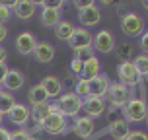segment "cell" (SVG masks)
<instances>
[{
	"label": "cell",
	"instance_id": "5bb4252c",
	"mask_svg": "<svg viewBox=\"0 0 148 140\" xmlns=\"http://www.w3.org/2000/svg\"><path fill=\"white\" fill-rule=\"evenodd\" d=\"M37 12V2L33 0H16V6H14V14L23 20V22H27L31 20Z\"/></svg>",
	"mask_w": 148,
	"mask_h": 140
},
{
	"label": "cell",
	"instance_id": "74e56055",
	"mask_svg": "<svg viewBox=\"0 0 148 140\" xmlns=\"http://www.w3.org/2000/svg\"><path fill=\"white\" fill-rule=\"evenodd\" d=\"M8 59V51H6V47L4 45H0V64H4Z\"/></svg>",
	"mask_w": 148,
	"mask_h": 140
},
{
	"label": "cell",
	"instance_id": "4316f807",
	"mask_svg": "<svg viewBox=\"0 0 148 140\" xmlns=\"http://www.w3.org/2000/svg\"><path fill=\"white\" fill-rule=\"evenodd\" d=\"M74 94H76V96L80 97L82 101H86V99H88L90 97V84L86 80H78L76 82V88H74Z\"/></svg>",
	"mask_w": 148,
	"mask_h": 140
},
{
	"label": "cell",
	"instance_id": "cb8c5ba5",
	"mask_svg": "<svg viewBox=\"0 0 148 140\" xmlns=\"http://www.w3.org/2000/svg\"><path fill=\"white\" fill-rule=\"evenodd\" d=\"M51 115V109H49V103H43V105H33L31 107V121L35 123L37 126L43 123L45 119Z\"/></svg>",
	"mask_w": 148,
	"mask_h": 140
},
{
	"label": "cell",
	"instance_id": "f35d334b",
	"mask_svg": "<svg viewBox=\"0 0 148 140\" xmlns=\"http://www.w3.org/2000/svg\"><path fill=\"white\" fill-rule=\"evenodd\" d=\"M8 70H10V68H8V64H6V62H4V64H0V84H2V80L6 78Z\"/></svg>",
	"mask_w": 148,
	"mask_h": 140
},
{
	"label": "cell",
	"instance_id": "9a60e30c",
	"mask_svg": "<svg viewBox=\"0 0 148 140\" xmlns=\"http://www.w3.org/2000/svg\"><path fill=\"white\" fill-rule=\"evenodd\" d=\"M78 20H80L82 27H94V25H97L99 23V20H101V12H99V8L96 6V4H92L90 8H86L84 12H78Z\"/></svg>",
	"mask_w": 148,
	"mask_h": 140
},
{
	"label": "cell",
	"instance_id": "6da1fadb",
	"mask_svg": "<svg viewBox=\"0 0 148 140\" xmlns=\"http://www.w3.org/2000/svg\"><path fill=\"white\" fill-rule=\"evenodd\" d=\"M127 123H142L148 117V105L142 97H131L129 103L121 109Z\"/></svg>",
	"mask_w": 148,
	"mask_h": 140
},
{
	"label": "cell",
	"instance_id": "d4e9b609",
	"mask_svg": "<svg viewBox=\"0 0 148 140\" xmlns=\"http://www.w3.org/2000/svg\"><path fill=\"white\" fill-rule=\"evenodd\" d=\"M55 33H57V37H59L60 41H70V37H72L74 33V25L70 22H66V20H60V23L55 27Z\"/></svg>",
	"mask_w": 148,
	"mask_h": 140
},
{
	"label": "cell",
	"instance_id": "e0dca14e",
	"mask_svg": "<svg viewBox=\"0 0 148 140\" xmlns=\"http://www.w3.org/2000/svg\"><path fill=\"white\" fill-rule=\"evenodd\" d=\"M39 84H41V86H43V89L47 92L49 99H51V97L55 99V97H60V96H62V82H60L57 76L49 74V76H45Z\"/></svg>",
	"mask_w": 148,
	"mask_h": 140
},
{
	"label": "cell",
	"instance_id": "f546056e",
	"mask_svg": "<svg viewBox=\"0 0 148 140\" xmlns=\"http://www.w3.org/2000/svg\"><path fill=\"white\" fill-rule=\"evenodd\" d=\"M10 140H33V138H31V132L27 128H18L14 132H10Z\"/></svg>",
	"mask_w": 148,
	"mask_h": 140
},
{
	"label": "cell",
	"instance_id": "d6986e66",
	"mask_svg": "<svg viewBox=\"0 0 148 140\" xmlns=\"http://www.w3.org/2000/svg\"><path fill=\"white\" fill-rule=\"evenodd\" d=\"M33 57H35L37 62H41V64H49L53 62L55 59V47L51 43H47V41H41V43H37V49L33 53Z\"/></svg>",
	"mask_w": 148,
	"mask_h": 140
},
{
	"label": "cell",
	"instance_id": "d6a6232c",
	"mask_svg": "<svg viewBox=\"0 0 148 140\" xmlns=\"http://www.w3.org/2000/svg\"><path fill=\"white\" fill-rule=\"evenodd\" d=\"M125 140H148V134L142 132V130H131V134Z\"/></svg>",
	"mask_w": 148,
	"mask_h": 140
},
{
	"label": "cell",
	"instance_id": "3957f363",
	"mask_svg": "<svg viewBox=\"0 0 148 140\" xmlns=\"http://www.w3.org/2000/svg\"><path fill=\"white\" fill-rule=\"evenodd\" d=\"M131 89L127 88L125 84H121V82H115V84H111L109 86V92H107V99H109V103L113 109H123L127 103H129V99H131Z\"/></svg>",
	"mask_w": 148,
	"mask_h": 140
},
{
	"label": "cell",
	"instance_id": "484cf974",
	"mask_svg": "<svg viewBox=\"0 0 148 140\" xmlns=\"http://www.w3.org/2000/svg\"><path fill=\"white\" fill-rule=\"evenodd\" d=\"M133 64H134V68H136L138 78H148V55H138V57L133 60Z\"/></svg>",
	"mask_w": 148,
	"mask_h": 140
},
{
	"label": "cell",
	"instance_id": "ffe728a7",
	"mask_svg": "<svg viewBox=\"0 0 148 140\" xmlns=\"http://www.w3.org/2000/svg\"><path fill=\"white\" fill-rule=\"evenodd\" d=\"M101 74V62H99V59L97 57H92V59H88L86 62H84V68H82V80H94L96 76H99Z\"/></svg>",
	"mask_w": 148,
	"mask_h": 140
},
{
	"label": "cell",
	"instance_id": "83f0119b",
	"mask_svg": "<svg viewBox=\"0 0 148 140\" xmlns=\"http://www.w3.org/2000/svg\"><path fill=\"white\" fill-rule=\"evenodd\" d=\"M117 55L123 59V62H125V60H129L131 57H133V45H131V43H119Z\"/></svg>",
	"mask_w": 148,
	"mask_h": 140
},
{
	"label": "cell",
	"instance_id": "ba28073f",
	"mask_svg": "<svg viewBox=\"0 0 148 140\" xmlns=\"http://www.w3.org/2000/svg\"><path fill=\"white\" fill-rule=\"evenodd\" d=\"M117 74H119V80H121V84H125L127 88L129 86H136L138 84V74H136V68H134L133 60H125V62H121L117 68Z\"/></svg>",
	"mask_w": 148,
	"mask_h": 140
},
{
	"label": "cell",
	"instance_id": "52a82bcc",
	"mask_svg": "<svg viewBox=\"0 0 148 140\" xmlns=\"http://www.w3.org/2000/svg\"><path fill=\"white\" fill-rule=\"evenodd\" d=\"M90 97H94V99H105L107 97V92H109V76L107 74H99V76H96L94 80H90Z\"/></svg>",
	"mask_w": 148,
	"mask_h": 140
},
{
	"label": "cell",
	"instance_id": "8d00e7d4",
	"mask_svg": "<svg viewBox=\"0 0 148 140\" xmlns=\"http://www.w3.org/2000/svg\"><path fill=\"white\" fill-rule=\"evenodd\" d=\"M8 37V27L6 23H0V45H2V41Z\"/></svg>",
	"mask_w": 148,
	"mask_h": 140
},
{
	"label": "cell",
	"instance_id": "8992f818",
	"mask_svg": "<svg viewBox=\"0 0 148 140\" xmlns=\"http://www.w3.org/2000/svg\"><path fill=\"white\" fill-rule=\"evenodd\" d=\"M92 47H94V51L107 55V53H111L115 49V37H113V33L109 29H101L96 33L94 41H92Z\"/></svg>",
	"mask_w": 148,
	"mask_h": 140
},
{
	"label": "cell",
	"instance_id": "d590c367",
	"mask_svg": "<svg viewBox=\"0 0 148 140\" xmlns=\"http://www.w3.org/2000/svg\"><path fill=\"white\" fill-rule=\"evenodd\" d=\"M92 4H94V2H90V0H86V2H84V0H78V2H74V6L78 8V12H84V10H86V8H90Z\"/></svg>",
	"mask_w": 148,
	"mask_h": 140
},
{
	"label": "cell",
	"instance_id": "836d02e7",
	"mask_svg": "<svg viewBox=\"0 0 148 140\" xmlns=\"http://www.w3.org/2000/svg\"><path fill=\"white\" fill-rule=\"evenodd\" d=\"M39 6H43V8H51V10H62L64 2H62V0H57V2H39Z\"/></svg>",
	"mask_w": 148,
	"mask_h": 140
},
{
	"label": "cell",
	"instance_id": "4dcf8cb0",
	"mask_svg": "<svg viewBox=\"0 0 148 140\" xmlns=\"http://www.w3.org/2000/svg\"><path fill=\"white\" fill-rule=\"evenodd\" d=\"M12 16V10L8 8L6 2H0V23H6Z\"/></svg>",
	"mask_w": 148,
	"mask_h": 140
},
{
	"label": "cell",
	"instance_id": "7a4b0ae2",
	"mask_svg": "<svg viewBox=\"0 0 148 140\" xmlns=\"http://www.w3.org/2000/svg\"><path fill=\"white\" fill-rule=\"evenodd\" d=\"M57 103H59L64 119H76L78 113L82 111V107H84V101H82L74 92H68L64 96H60L59 99H57Z\"/></svg>",
	"mask_w": 148,
	"mask_h": 140
},
{
	"label": "cell",
	"instance_id": "8fae6325",
	"mask_svg": "<svg viewBox=\"0 0 148 140\" xmlns=\"http://www.w3.org/2000/svg\"><path fill=\"white\" fill-rule=\"evenodd\" d=\"M8 119H10V123L18 125L20 128H25V125L29 123V119H31V109L23 103H16L12 107V111L8 113Z\"/></svg>",
	"mask_w": 148,
	"mask_h": 140
},
{
	"label": "cell",
	"instance_id": "f1b7e54d",
	"mask_svg": "<svg viewBox=\"0 0 148 140\" xmlns=\"http://www.w3.org/2000/svg\"><path fill=\"white\" fill-rule=\"evenodd\" d=\"M92 57H96V55H94V47H86V49H80V51L74 53V59L82 60V62H86V60L92 59Z\"/></svg>",
	"mask_w": 148,
	"mask_h": 140
},
{
	"label": "cell",
	"instance_id": "30bf717a",
	"mask_svg": "<svg viewBox=\"0 0 148 140\" xmlns=\"http://www.w3.org/2000/svg\"><path fill=\"white\" fill-rule=\"evenodd\" d=\"M92 41H94V37H92V33H90L86 27H74V33H72V37H70L68 45H70V49L76 53V51H80V49L92 47Z\"/></svg>",
	"mask_w": 148,
	"mask_h": 140
},
{
	"label": "cell",
	"instance_id": "5b68a950",
	"mask_svg": "<svg viewBox=\"0 0 148 140\" xmlns=\"http://www.w3.org/2000/svg\"><path fill=\"white\" fill-rule=\"evenodd\" d=\"M41 130L47 134H53V136H59V134H64L66 132V126H68V121L62 115H49L41 123Z\"/></svg>",
	"mask_w": 148,
	"mask_h": 140
},
{
	"label": "cell",
	"instance_id": "ee69618b",
	"mask_svg": "<svg viewBox=\"0 0 148 140\" xmlns=\"http://www.w3.org/2000/svg\"><path fill=\"white\" fill-rule=\"evenodd\" d=\"M146 121H148V117H146Z\"/></svg>",
	"mask_w": 148,
	"mask_h": 140
},
{
	"label": "cell",
	"instance_id": "60d3db41",
	"mask_svg": "<svg viewBox=\"0 0 148 140\" xmlns=\"http://www.w3.org/2000/svg\"><path fill=\"white\" fill-rule=\"evenodd\" d=\"M142 6H144V10H148V0H146V2H142Z\"/></svg>",
	"mask_w": 148,
	"mask_h": 140
},
{
	"label": "cell",
	"instance_id": "ac0fdd59",
	"mask_svg": "<svg viewBox=\"0 0 148 140\" xmlns=\"http://www.w3.org/2000/svg\"><path fill=\"white\" fill-rule=\"evenodd\" d=\"M107 132L111 134V140H125L131 134V126H129V123L125 119H117V121L109 123Z\"/></svg>",
	"mask_w": 148,
	"mask_h": 140
},
{
	"label": "cell",
	"instance_id": "1f68e13d",
	"mask_svg": "<svg viewBox=\"0 0 148 140\" xmlns=\"http://www.w3.org/2000/svg\"><path fill=\"white\" fill-rule=\"evenodd\" d=\"M82 68H84V62L78 59H72L70 60V72L74 74V76H82Z\"/></svg>",
	"mask_w": 148,
	"mask_h": 140
},
{
	"label": "cell",
	"instance_id": "44dd1931",
	"mask_svg": "<svg viewBox=\"0 0 148 140\" xmlns=\"http://www.w3.org/2000/svg\"><path fill=\"white\" fill-rule=\"evenodd\" d=\"M27 99H29L31 105H43V103H49V96H47V92L43 89L41 84H35V86H31L29 92H27Z\"/></svg>",
	"mask_w": 148,
	"mask_h": 140
},
{
	"label": "cell",
	"instance_id": "4fadbf2b",
	"mask_svg": "<svg viewBox=\"0 0 148 140\" xmlns=\"http://www.w3.org/2000/svg\"><path fill=\"white\" fill-rule=\"evenodd\" d=\"M23 84H25V78H23V74L20 70H14V68H10L6 74V78L2 80V88L6 89V92H18V89L23 88Z\"/></svg>",
	"mask_w": 148,
	"mask_h": 140
},
{
	"label": "cell",
	"instance_id": "7c38bea8",
	"mask_svg": "<svg viewBox=\"0 0 148 140\" xmlns=\"http://www.w3.org/2000/svg\"><path fill=\"white\" fill-rule=\"evenodd\" d=\"M94 130H96V123H94V119L90 117H76L74 121V132L78 134L82 140H90L94 136Z\"/></svg>",
	"mask_w": 148,
	"mask_h": 140
},
{
	"label": "cell",
	"instance_id": "2e32d148",
	"mask_svg": "<svg viewBox=\"0 0 148 140\" xmlns=\"http://www.w3.org/2000/svg\"><path fill=\"white\" fill-rule=\"evenodd\" d=\"M86 109V117L90 119H97L107 113V105H105V99H94V97H88L84 101V107Z\"/></svg>",
	"mask_w": 148,
	"mask_h": 140
},
{
	"label": "cell",
	"instance_id": "7bdbcfd3",
	"mask_svg": "<svg viewBox=\"0 0 148 140\" xmlns=\"http://www.w3.org/2000/svg\"><path fill=\"white\" fill-rule=\"evenodd\" d=\"M0 92H4V88H2V84H0Z\"/></svg>",
	"mask_w": 148,
	"mask_h": 140
},
{
	"label": "cell",
	"instance_id": "b9f144b4",
	"mask_svg": "<svg viewBox=\"0 0 148 140\" xmlns=\"http://www.w3.org/2000/svg\"><path fill=\"white\" fill-rule=\"evenodd\" d=\"M2 121H4V117H2V115H0V126H2Z\"/></svg>",
	"mask_w": 148,
	"mask_h": 140
},
{
	"label": "cell",
	"instance_id": "277c9868",
	"mask_svg": "<svg viewBox=\"0 0 148 140\" xmlns=\"http://www.w3.org/2000/svg\"><path fill=\"white\" fill-rule=\"evenodd\" d=\"M121 29L127 37H138L144 33V20L134 12H127L121 18Z\"/></svg>",
	"mask_w": 148,
	"mask_h": 140
},
{
	"label": "cell",
	"instance_id": "ab89813d",
	"mask_svg": "<svg viewBox=\"0 0 148 140\" xmlns=\"http://www.w3.org/2000/svg\"><path fill=\"white\" fill-rule=\"evenodd\" d=\"M0 140H10V130L4 126H0Z\"/></svg>",
	"mask_w": 148,
	"mask_h": 140
},
{
	"label": "cell",
	"instance_id": "9c48e42d",
	"mask_svg": "<svg viewBox=\"0 0 148 140\" xmlns=\"http://www.w3.org/2000/svg\"><path fill=\"white\" fill-rule=\"evenodd\" d=\"M16 49H18V53L20 55H23V57H29V55H33L37 49V39L33 33H29V31H22L20 35L16 37Z\"/></svg>",
	"mask_w": 148,
	"mask_h": 140
},
{
	"label": "cell",
	"instance_id": "7402d4cb",
	"mask_svg": "<svg viewBox=\"0 0 148 140\" xmlns=\"http://www.w3.org/2000/svg\"><path fill=\"white\" fill-rule=\"evenodd\" d=\"M41 23H43L45 27H57L60 23V10L43 8L41 10Z\"/></svg>",
	"mask_w": 148,
	"mask_h": 140
},
{
	"label": "cell",
	"instance_id": "603a6c76",
	"mask_svg": "<svg viewBox=\"0 0 148 140\" xmlns=\"http://www.w3.org/2000/svg\"><path fill=\"white\" fill-rule=\"evenodd\" d=\"M18 103L16 101V96L14 94H10V92H0V115L2 117H8V113L12 111V107Z\"/></svg>",
	"mask_w": 148,
	"mask_h": 140
},
{
	"label": "cell",
	"instance_id": "e575fe53",
	"mask_svg": "<svg viewBox=\"0 0 148 140\" xmlns=\"http://www.w3.org/2000/svg\"><path fill=\"white\" fill-rule=\"evenodd\" d=\"M140 49H142V55H148V31L140 35Z\"/></svg>",
	"mask_w": 148,
	"mask_h": 140
}]
</instances>
